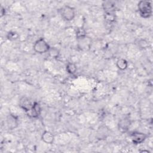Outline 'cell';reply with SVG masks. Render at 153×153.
Returning a JSON list of instances; mask_svg holds the SVG:
<instances>
[{"label": "cell", "instance_id": "obj_5", "mask_svg": "<svg viewBox=\"0 0 153 153\" xmlns=\"http://www.w3.org/2000/svg\"><path fill=\"white\" fill-rule=\"evenodd\" d=\"M131 140L133 144L139 145L143 143L146 139V134L140 131H133L130 134Z\"/></svg>", "mask_w": 153, "mask_h": 153}, {"label": "cell", "instance_id": "obj_18", "mask_svg": "<svg viewBox=\"0 0 153 153\" xmlns=\"http://www.w3.org/2000/svg\"><path fill=\"white\" fill-rule=\"evenodd\" d=\"M5 14V9L4 7L1 6V17H2Z\"/></svg>", "mask_w": 153, "mask_h": 153}, {"label": "cell", "instance_id": "obj_16", "mask_svg": "<svg viewBox=\"0 0 153 153\" xmlns=\"http://www.w3.org/2000/svg\"><path fill=\"white\" fill-rule=\"evenodd\" d=\"M48 56L51 59H57L59 56V51L56 47H50V50L47 52Z\"/></svg>", "mask_w": 153, "mask_h": 153}, {"label": "cell", "instance_id": "obj_11", "mask_svg": "<svg viewBox=\"0 0 153 153\" xmlns=\"http://www.w3.org/2000/svg\"><path fill=\"white\" fill-rule=\"evenodd\" d=\"M117 67L121 71L126 70L128 67V62L124 59H119L116 62Z\"/></svg>", "mask_w": 153, "mask_h": 153}, {"label": "cell", "instance_id": "obj_14", "mask_svg": "<svg viewBox=\"0 0 153 153\" xmlns=\"http://www.w3.org/2000/svg\"><path fill=\"white\" fill-rule=\"evenodd\" d=\"M66 70L68 74L72 75L76 72L77 68L75 64H74V63L68 62L66 66Z\"/></svg>", "mask_w": 153, "mask_h": 153}, {"label": "cell", "instance_id": "obj_1", "mask_svg": "<svg viewBox=\"0 0 153 153\" xmlns=\"http://www.w3.org/2000/svg\"><path fill=\"white\" fill-rule=\"evenodd\" d=\"M137 9L140 16L144 18H149L152 14L151 2L149 1H140L137 4Z\"/></svg>", "mask_w": 153, "mask_h": 153}, {"label": "cell", "instance_id": "obj_8", "mask_svg": "<svg viewBox=\"0 0 153 153\" xmlns=\"http://www.w3.org/2000/svg\"><path fill=\"white\" fill-rule=\"evenodd\" d=\"M41 113V107L40 104L37 102H34L32 109L26 113L27 115L30 118H36L39 117Z\"/></svg>", "mask_w": 153, "mask_h": 153}, {"label": "cell", "instance_id": "obj_4", "mask_svg": "<svg viewBox=\"0 0 153 153\" xmlns=\"http://www.w3.org/2000/svg\"><path fill=\"white\" fill-rule=\"evenodd\" d=\"M131 124V121L129 116H124L122 117L118 123V128L121 133L127 132Z\"/></svg>", "mask_w": 153, "mask_h": 153}, {"label": "cell", "instance_id": "obj_15", "mask_svg": "<svg viewBox=\"0 0 153 153\" xmlns=\"http://www.w3.org/2000/svg\"><path fill=\"white\" fill-rule=\"evenodd\" d=\"M137 46L140 49H146L150 46L149 42L146 39H143V38L139 39L137 42Z\"/></svg>", "mask_w": 153, "mask_h": 153}, {"label": "cell", "instance_id": "obj_9", "mask_svg": "<svg viewBox=\"0 0 153 153\" xmlns=\"http://www.w3.org/2000/svg\"><path fill=\"white\" fill-rule=\"evenodd\" d=\"M6 123L8 128L10 130H13L17 127L19 125V120L16 115L12 114H10L7 117Z\"/></svg>", "mask_w": 153, "mask_h": 153}, {"label": "cell", "instance_id": "obj_10", "mask_svg": "<svg viewBox=\"0 0 153 153\" xmlns=\"http://www.w3.org/2000/svg\"><path fill=\"white\" fill-rule=\"evenodd\" d=\"M41 139L47 144H52L54 140V136L51 132L45 130L42 133Z\"/></svg>", "mask_w": 153, "mask_h": 153}, {"label": "cell", "instance_id": "obj_12", "mask_svg": "<svg viewBox=\"0 0 153 153\" xmlns=\"http://www.w3.org/2000/svg\"><path fill=\"white\" fill-rule=\"evenodd\" d=\"M108 134V130L105 126H101L97 130V135L99 139H105Z\"/></svg>", "mask_w": 153, "mask_h": 153}, {"label": "cell", "instance_id": "obj_2", "mask_svg": "<svg viewBox=\"0 0 153 153\" xmlns=\"http://www.w3.org/2000/svg\"><path fill=\"white\" fill-rule=\"evenodd\" d=\"M59 12L62 18L67 22L72 21L75 17V8L68 5L61 7L59 10Z\"/></svg>", "mask_w": 153, "mask_h": 153}, {"label": "cell", "instance_id": "obj_13", "mask_svg": "<svg viewBox=\"0 0 153 153\" xmlns=\"http://www.w3.org/2000/svg\"><path fill=\"white\" fill-rule=\"evenodd\" d=\"M76 38L77 40L82 39L87 36V33L85 30L82 27H79L76 30Z\"/></svg>", "mask_w": 153, "mask_h": 153}, {"label": "cell", "instance_id": "obj_6", "mask_svg": "<svg viewBox=\"0 0 153 153\" xmlns=\"http://www.w3.org/2000/svg\"><path fill=\"white\" fill-rule=\"evenodd\" d=\"M102 5L106 16H114L115 11V3L114 2L111 1H104Z\"/></svg>", "mask_w": 153, "mask_h": 153}, {"label": "cell", "instance_id": "obj_3", "mask_svg": "<svg viewBox=\"0 0 153 153\" xmlns=\"http://www.w3.org/2000/svg\"><path fill=\"white\" fill-rule=\"evenodd\" d=\"M33 48L36 53L38 54H44L48 51L50 46L44 38H40L35 42Z\"/></svg>", "mask_w": 153, "mask_h": 153}, {"label": "cell", "instance_id": "obj_7", "mask_svg": "<svg viewBox=\"0 0 153 153\" xmlns=\"http://www.w3.org/2000/svg\"><path fill=\"white\" fill-rule=\"evenodd\" d=\"M33 102H32L29 98L26 96H22L19 102V105L26 113L28 112L32 108Z\"/></svg>", "mask_w": 153, "mask_h": 153}, {"label": "cell", "instance_id": "obj_17", "mask_svg": "<svg viewBox=\"0 0 153 153\" xmlns=\"http://www.w3.org/2000/svg\"><path fill=\"white\" fill-rule=\"evenodd\" d=\"M19 38V34L16 31H9L7 34V38L10 41H16Z\"/></svg>", "mask_w": 153, "mask_h": 153}]
</instances>
